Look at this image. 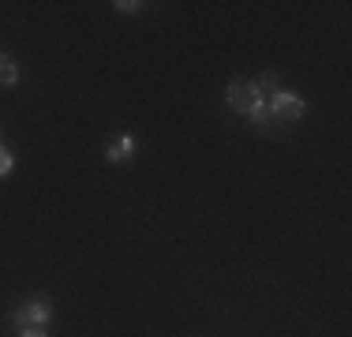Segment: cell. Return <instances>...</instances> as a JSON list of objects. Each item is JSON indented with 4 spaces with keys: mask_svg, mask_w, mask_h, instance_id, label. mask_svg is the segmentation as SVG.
Listing matches in <instances>:
<instances>
[{
    "mask_svg": "<svg viewBox=\"0 0 352 337\" xmlns=\"http://www.w3.org/2000/svg\"><path fill=\"white\" fill-rule=\"evenodd\" d=\"M266 105H270V116L278 120V128H285V124H300L307 116V98H300L296 90H289V87L274 90V94L266 98Z\"/></svg>",
    "mask_w": 352,
    "mask_h": 337,
    "instance_id": "cell-1",
    "label": "cell"
},
{
    "mask_svg": "<svg viewBox=\"0 0 352 337\" xmlns=\"http://www.w3.org/2000/svg\"><path fill=\"white\" fill-rule=\"evenodd\" d=\"M12 323H15V330H30V326H41V330H45V326L53 323V300L49 296L23 300L19 307L12 311Z\"/></svg>",
    "mask_w": 352,
    "mask_h": 337,
    "instance_id": "cell-2",
    "label": "cell"
},
{
    "mask_svg": "<svg viewBox=\"0 0 352 337\" xmlns=\"http://www.w3.org/2000/svg\"><path fill=\"white\" fill-rule=\"evenodd\" d=\"M255 98H266V94H258V87L251 79H232L229 87H225V105H229V113H236V116H244Z\"/></svg>",
    "mask_w": 352,
    "mask_h": 337,
    "instance_id": "cell-3",
    "label": "cell"
},
{
    "mask_svg": "<svg viewBox=\"0 0 352 337\" xmlns=\"http://www.w3.org/2000/svg\"><path fill=\"white\" fill-rule=\"evenodd\" d=\"M135 150H139L135 135L120 131V135H116V139L105 146V162H109V165H128V162H135Z\"/></svg>",
    "mask_w": 352,
    "mask_h": 337,
    "instance_id": "cell-4",
    "label": "cell"
},
{
    "mask_svg": "<svg viewBox=\"0 0 352 337\" xmlns=\"http://www.w3.org/2000/svg\"><path fill=\"white\" fill-rule=\"evenodd\" d=\"M0 87L4 90L19 87V64H15V56H8V53H0Z\"/></svg>",
    "mask_w": 352,
    "mask_h": 337,
    "instance_id": "cell-5",
    "label": "cell"
},
{
    "mask_svg": "<svg viewBox=\"0 0 352 337\" xmlns=\"http://www.w3.org/2000/svg\"><path fill=\"white\" fill-rule=\"evenodd\" d=\"M251 83H255L258 94H266V98H270L274 90H281V75H278V72H263V75H255Z\"/></svg>",
    "mask_w": 352,
    "mask_h": 337,
    "instance_id": "cell-6",
    "label": "cell"
},
{
    "mask_svg": "<svg viewBox=\"0 0 352 337\" xmlns=\"http://www.w3.org/2000/svg\"><path fill=\"white\" fill-rule=\"evenodd\" d=\"M12 168H15V154H12V146H8V142H0V180H4V176H12Z\"/></svg>",
    "mask_w": 352,
    "mask_h": 337,
    "instance_id": "cell-7",
    "label": "cell"
},
{
    "mask_svg": "<svg viewBox=\"0 0 352 337\" xmlns=\"http://www.w3.org/2000/svg\"><path fill=\"white\" fill-rule=\"evenodd\" d=\"M116 12H120V15H139L142 12V8H146V4H142V0H116Z\"/></svg>",
    "mask_w": 352,
    "mask_h": 337,
    "instance_id": "cell-8",
    "label": "cell"
},
{
    "mask_svg": "<svg viewBox=\"0 0 352 337\" xmlns=\"http://www.w3.org/2000/svg\"><path fill=\"white\" fill-rule=\"evenodd\" d=\"M19 337H49V330H41V326H30V330H19Z\"/></svg>",
    "mask_w": 352,
    "mask_h": 337,
    "instance_id": "cell-9",
    "label": "cell"
}]
</instances>
